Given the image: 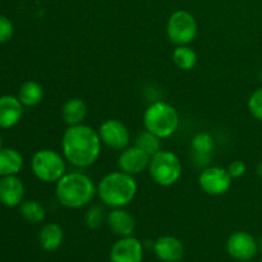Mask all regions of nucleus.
Returning <instances> with one entry per match:
<instances>
[{
  "instance_id": "obj_11",
  "label": "nucleus",
  "mask_w": 262,
  "mask_h": 262,
  "mask_svg": "<svg viewBox=\"0 0 262 262\" xmlns=\"http://www.w3.org/2000/svg\"><path fill=\"white\" fill-rule=\"evenodd\" d=\"M142 260L143 245L133 235L119 238L110 250V262H142Z\"/></svg>"
},
{
  "instance_id": "obj_8",
  "label": "nucleus",
  "mask_w": 262,
  "mask_h": 262,
  "mask_svg": "<svg viewBox=\"0 0 262 262\" xmlns=\"http://www.w3.org/2000/svg\"><path fill=\"white\" fill-rule=\"evenodd\" d=\"M233 178L228 169L222 166H207L200 173L199 186L209 196H223L230 189Z\"/></svg>"
},
{
  "instance_id": "obj_7",
  "label": "nucleus",
  "mask_w": 262,
  "mask_h": 262,
  "mask_svg": "<svg viewBox=\"0 0 262 262\" xmlns=\"http://www.w3.org/2000/svg\"><path fill=\"white\" fill-rule=\"evenodd\" d=\"M199 25L192 13L179 9L171 13L166 23V35L169 41L176 46L189 45L196 38Z\"/></svg>"
},
{
  "instance_id": "obj_25",
  "label": "nucleus",
  "mask_w": 262,
  "mask_h": 262,
  "mask_svg": "<svg viewBox=\"0 0 262 262\" xmlns=\"http://www.w3.org/2000/svg\"><path fill=\"white\" fill-rule=\"evenodd\" d=\"M192 150L194 155H211L215 147L214 138L206 132H199L192 138Z\"/></svg>"
},
{
  "instance_id": "obj_33",
  "label": "nucleus",
  "mask_w": 262,
  "mask_h": 262,
  "mask_svg": "<svg viewBox=\"0 0 262 262\" xmlns=\"http://www.w3.org/2000/svg\"><path fill=\"white\" fill-rule=\"evenodd\" d=\"M260 262H262V260H261V261H260Z\"/></svg>"
},
{
  "instance_id": "obj_31",
  "label": "nucleus",
  "mask_w": 262,
  "mask_h": 262,
  "mask_svg": "<svg viewBox=\"0 0 262 262\" xmlns=\"http://www.w3.org/2000/svg\"><path fill=\"white\" fill-rule=\"evenodd\" d=\"M3 148V140H2V136H0V150Z\"/></svg>"
},
{
  "instance_id": "obj_5",
  "label": "nucleus",
  "mask_w": 262,
  "mask_h": 262,
  "mask_svg": "<svg viewBox=\"0 0 262 262\" xmlns=\"http://www.w3.org/2000/svg\"><path fill=\"white\" fill-rule=\"evenodd\" d=\"M147 170L151 179L158 186L170 187L181 179L183 165L177 154L161 148L150 158Z\"/></svg>"
},
{
  "instance_id": "obj_22",
  "label": "nucleus",
  "mask_w": 262,
  "mask_h": 262,
  "mask_svg": "<svg viewBox=\"0 0 262 262\" xmlns=\"http://www.w3.org/2000/svg\"><path fill=\"white\" fill-rule=\"evenodd\" d=\"M19 212L23 219L31 224L42 223L46 217V210L43 205L38 201H35V200L23 201L19 205Z\"/></svg>"
},
{
  "instance_id": "obj_13",
  "label": "nucleus",
  "mask_w": 262,
  "mask_h": 262,
  "mask_svg": "<svg viewBox=\"0 0 262 262\" xmlns=\"http://www.w3.org/2000/svg\"><path fill=\"white\" fill-rule=\"evenodd\" d=\"M25 184L17 176L2 177L0 179V202L4 206H19L25 199Z\"/></svg>"
},
{
  "instance_id": "obj_2",
  "label": "nucleus",
  "mask_w": 262,
  "mask_h": 262,
  "mask_svg": "<svg viewBox=\"0 0 262 262\" xmlns=\"http://www.w3.org/2000/svg\"><path fill=\"white\" fill-rule=\"evenodd\" d=\"M96 194V184L82 171L66 173L55 183L56 201L67 209L89 206Z\"/></svg>"
},
{
  "instance_id": "obj_4",
  "label": "nucleus",
  "mask_w": 262,
  "mask_h": 262,
  "mask_svg": "<svg viewBox=\"0 0 262 262\" xmlns=\"http://www.w3.org/2000/svg\"><path fill=\"white\" fill-rule=\"evenodd\" d=\"M145 129L164 140L177 132L179 127V114L176 107L166 101H154L143 113Z\"/></svg>"
},
{
  "instance_id": "obj_32",
  "label": "nucleus",
  "mask_w": 262,
  "mask_h": 262,
  "mask_svg": "<svg viewBox=\"0 0 262 262\" xmlns=\"http://www.w3.org/2000/svg\"><path fill=\"white\" fill-rule=\"evenodd\" d=\"M260 79H261V82H262V71L260 72Z\"/></svg>"
},
{
  "instance_id": "obj_21",
  "label": "nucleus",
  "mask_w": 262,
  "mask_h": 262,
  "mask_svg": "<svg viewBox=\"0 0 262 262\" xmlns=\"http://www.w3.org/2000/svg\"><path fill=\"white\" fill-rule=\"evenodd\" d=\"M171 58H173V63L176 64L177 68L182 69V71L193 69L196 67L197 60H199L197 53L189 45L176 46Z\"/></svg>"
},
{
  "instance_id": "obj_3",
  "label": "nucleus",
  "mask_w": 262,
  "mask_h": 262,
  "mask_svg": "<svg viewBox=\"0 0 262 262\" xmlns=\"http://www.w3.org/2000/svg\"><path fill=\"white\" fill-rule=\"evenodd\" d=\"M138 184L135 176L122 170L106 174L96 186V193L104 206L110 209L125 207L135 200Z\"/></svg>"
},
{
  "instance_id": "obj_19",
  "label": "nucleus",
  "mask_w": 262,
  "mask_h": 262,
  "mask_svg": "<svg viewBox=\"0 0 262 262\" xmlns=\"http://www.w3.org/2000/svg\"><path fill=\"white\" fill-rule=\"evenodd\" d=\"M23 156L15 148H4L0 150V177L17 176L23 168Z\"/></svg>"
},
{
  "instance_id": "obj_15",
  "label": "nucleus",
  "mask_w": 262,
  "mask_h": 262,
  "mask_svg": "<svg viewBox=\"0 0 262 262\" xmlns=\"http://www.w3.org/2000/svg\"><path fill=\"white\" fill-rule=\"evenodd\" d=\"M106 224L113 234L117 237H129L135 233L136 220L130 212H128L124 207L112 209L107 212Z\"/></svg>"
},
{
  "instance_id": "obj_16",
  "label": "nucleus",
  "mask_w": 262,
  "mask_h": 262,
  "mask_svg": "<svg viewBox=\"0 0 262 262\" xmlns=\"http://www.w3.org/2000/svg\"><path fill=\"white\" fill-rule=\"evenodd\" d=\"M23 117V104L17 96H0V128L9 129L19 123Z\"/></svg>"
},
{
  "instance_id": "obj_23",
  "label": "nucleus",
  "mask_w": 262,
  "mask_h": 262,
  "mask_svg": "<svg viewBox=\"0 0 262 262\" xmlns=\"http://www.w3.org/2000/svg\"><path fill=\"white\" fill-rule=\"evenodd\" d=\"M135 145L145 151L147 155L152 156L161 150V138L145 129L138 133L135 138Z\"/></svg>"
},
{
  "instance_id": "obj_12",
  "label": "nucleus",
  "mask_w": 262,
  "mask_h": 262,
  "mask_svg": "<svg viewBox=\"0 0 262 262\" xmlns=\"http://www.w3.org/2000/svg\"><path fill=\"white\" fill-rule=\"evenodd\" d=\"M150 158V155L136 145L128 146L118 156V168L130 176H137L148 168Z\"/></svg>"
},
{
  "instance_id": "obj_1",
  "label": "nucleus",
  "mask_w": 262,
  "mask_h": 262,
  "mask_svg": "<svg viewBox=\"0 0 262 262\" xmlns=\"http://www.w3.org/2000/svg\"><path fill=\"white\" fill-rule=\"evenodd\" d=\"M101 145L99 132L82 123L67 128L61 137V154L67 163L84 169L96 163L101 154Z\"/></svg>"
},
{
  "instance_id": "obj_29",
  "label": "nucleus",
  "mask_w": 262,
  "mask_h": 262,
  "mask_svg": "<svg viewBox=\"0 0 262 262\" xmlns=\"http://www.w3.org/2000/svg\"><path fill=\"white\" fill-rule=\"evenodd\" d=\"M256 173H257V176L260 177V178H262V161L258 164L257 168H256Z\"/></svg>"
},
{
  "instance_id": "obj_14",
  "label": "nucleus",
  "mask_w": 262,
  "mask_h": 262,
  "mask_svg": "<svg viewBox=\"0 0 262 262\" xmlns=\"http://www.w3.org/2000/svg\"><path fill=\"white\" fill-rule=\"evenodd\" d=\"M154 253L161 262H179L184 256V246L173 235L159 237L152 245Z\"/></svg>"
},
{
  "instance_id": "obj_28",
  "label": "nucleus",
  "mask_w": 262,
  "mask_h": 262,
  "mask_svg": "<svg viewBox=\"0 0 262 262\" xmlns=\"http://www.w3.org/2000/svg\"><path fill=\"white\" fill-rule=\"evenodd\" d=\"M227 169L233 179H238L245 176L246 170H247V166H246V164L242 160H234L229 164V166Z\"/></svg>"
},
{
  "instance_id": "obj_18",
  "label": "nucleus",
  "mask_w": 262,
  "mask_h": 262,
  "mask_svg": "<svg viewBox=\"0 0 262 262\" xmlns=\"http://www.w3.org/2000/svg\"><path fill=\"white\" fill-rule=\"evenodd\" d=\"M64 239L63 229L56 223H48L41 228L38 233V242L42 250L48 252L56 251L61 246Z\"/></svg>"
},
{
  "instance_id": "obj_30",
  "label": "nucleus",
  "mask_w": 262,
  "mask_h": 262,
  "mask_svg": "<svg viewBox=\"0 0 262 262\" xmlns=\"http://www.w3.org/2000/svg\"><path fill=\"white\" fill-rule=\"evenodd\" d=\"M257 243H258V252L262 253V235L260 237V239L257 241Z\"/></svg>"
},
{
  "instance_id": "obj_9",
  "label": "nucleus",
  "mask_w": 262,
  "mask_h": 262,
  "mask_svg": "<svg viewBox=\"0 0 262 262\" xmlns=\"http://www.w3.org/2000/svg\"><path fill=\"white\" fill-rule=\"evenodd\" d=\"M102 145L115 151H122L130 143L129 129L118 119H106L97 129Z\"/></svg>"
},
{
  "instance_id": "obj_27",
  "label": "nucleus",
  "mask_w": 262,
  "mask_h": 262,
  "mask_svg": "<svg viewBox=\"0 0 262 262\" xmlns=\"http://www.w3.org/2000/svg\"><path fill=\"white\" fill-rule=\"evenodd\" d=\"M14 35V26L12 20L5 15L0 14V43H5Z\"/></svg>"
},
{
  "instance_id": "obj_26",
  "label": "nucleus",
  "mask_w": 262,
  "mask_h": 262,
  "mask_svg": "<svg viewBox=\"0 0 262 262\" xmlns=\"http://www.w3.org/2000/svg\"><path fill=\"white\" fill-rule=\"evenodd\" d=\"M248 110L255 119L262 122V86L252 92L248 99Z\"/></svg>"
},
{
  "instance_id": "obj_20",
  "label": "nucleus",
  "mask_w": 262,
  "mask_h": 262,
  "mask_svg": "<svg viewBox=\"0 0 262 262\" xmlns=\"http://www.w3.org/2000/svg\"><path fill=\"white\" fill-rule=\"evenodd\" d=\"M17 97L22 102L23 106H37L43 99V89L38 82L27 81L20 84Z\"/></svg>"
},
{
  "instance_id": "obj_24",
  "label": "nucleus",
  "mask_w": 262,
  "mask_h": 262,
  "mask_svg": "<svg viewBox=\"0 0 262 262\" xmlns=\"http://www.w3.org/2000/svg\"><path fill=\"white\" fill-rule=\"evenodd\" d=\"M104 205H91L84 215V223L89 229L95 230L99 229L104 223H106V211H105Z\"/></svg>"
},
{
  "instance_id": "obj_6",
  "label": "nucleus",
  "mask_w": 262,
  "mask_h": 262,
  "mask_svg": "<svg viewBox=\"0 0 262 262\" xmlns=\"http://www.w3.org/2000/svg\"><path fill=\"white\" fill-rule=\"evenodd\" d=\"M31 169L38 181L56 183L67 173V160L58 151L42 148L31 159Z\"/></svg>"
},
{
  "instance_id": "obj_10",
  "label": "nucleus",
  "mask_w": 262,
  "mask_h": 262,
  "mask_svg": "<svg viewBox=\"0 0 262 262\" xmlns=\"http://www.w3.org/2000/svg\"><path fill=\"white\" fill-rule=\"evenodd\" d=\"M227 252L237 261H251L258 252L256 238L248 232H234L227 241Z\"/></svg>"
},
{
  "instance_id": "obj_17",
  "label": "nucleus",
  "mask_w": 262,
  "mask_h": 262,
  "mask_svg": "<svg viewBox=\"0 0 262 262\" xmlns=\"http://www.w3.org/2000/svg\"><path fill=\"white\" fill-rule=\"evenodd\" d=\"M87 115V105L79 97H72L64 102L61 107V118L68 127L83 123Z\"/></svg>"
}]
</instances>
